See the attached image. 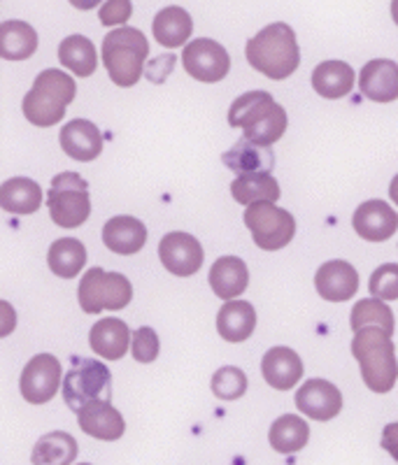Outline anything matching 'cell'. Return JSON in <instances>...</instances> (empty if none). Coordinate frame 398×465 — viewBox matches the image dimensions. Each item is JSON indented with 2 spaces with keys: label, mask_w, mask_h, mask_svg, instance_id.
<instances>
[{
  "label": "cell",
  "mask_w": 398,
  "mask_h": 465,
  "mask_svg": "<svg viewBox=\"0 0 398 465\" xmlns=\"http://www.w3.org/2000/svg\"><path fill=\"white\" fill-rule=\"evenodd\" d=\"M194 22L192 15L177 5H168L164 10H159V15L154 16L152 22V33H154V40L161 47L175 49L186 45V40L192 37Z\"/></svg>",
  "instance_id": "d4e9b609"
},
{
  "label": "cell",
  "mask_w": 398,
  "mask_h": 465,
  "mask_svg": "<svg viewBox=\"0 0 398 465\" xmlns=\"http://www.w3.org/2000/svg\"><path fill=\"white\" fill-rule=\"evenodd\" d=\"M43 189L28 177H10L0 186V205L10 214H35L43 205Z\"/></svg>",
  "instance_id": "4316f807"
},
{
  "label": "cell",
  "mask_w": 398,
  "mask_h": 465,
  "mask_svg": "<svg viewBox=\"0 0 398 465\" xmlns=\"http://www.w3.org/2000/svg\"><path fill=\"white\" fill-rule=\"evenodd\" d=\"M61 149L68 153L70 159L89 163V161L98 159L103 152V133L89 119H73L65 124L59 133Z\"/></svg>",
  "instance_id": "2e32d148"
},
{
  "label": "cell",
  "mask_w": 398,
  "mask_h": 465,
  "mask_svg": "<svg viewBox=\"0 0 398 465\" xmlns=\"http://www.w3.org/2000/svg\"><path fill=\"white\" fill-rule=\"evenodd\" d=\"M359 89L373 103L398 101V64L389 58H373L359 74Z\"/></svg>",
  "instance_id": "e0dca14e"
},
{
  "label": "cell",
  "mask_w": 398,
  "mask_h": 465,
  "mask_svg": "<svg viewBox=\"0 0 398 465\" xmlns=\"http://www.w3.org/2000/svg\"><path fill=\"white\" fill-rule=\"evenodd\" d=\"M244 56L252 68L275 82L292 77L301 65L296 33L282 22L261 28L254 37H250L247 47H244Z\"/></svg>",
  "instance_id": "6da1fadb"
},
{
  "label": "cell",
  "mask_w": 398,
  "mask_h": 465,
  "mask_svg": "<svg viewBox=\"0 0 398 465\" xmlns=\"http://www.w3.org/2000/svg\"><path fill=\"white\" fill-rule=\"evenodd\" d=\"M159 259L168 272L177 277H192L203 268V252L201 242L194 238L192 232L173 231L164 235L159 242Z\"/></svg>",
  "instance_id": "7c38bea8"
},
{
  "label": "cell",
  "mask_w": 398,
  "mask_h": 465,
  "mask_svg": "<svg viewBox=\"0 0 398 465\" xmlns=\"http://www.w3.org/2000/svg\"><path fill=\"white\" fill-rule=\"evenodd\" d=\"M261 372H264V380L273 389H277V391H289V389H294L301 381L303 361L294 349L273 347L264 354Z\"/></svg>",
  "instance_id": "d6986e66"
},
{
  "label": "cell",
  "mask_w": 398,
  "mask_h": 465,
  "mask_svg": "<svg viewBox=\"0 0 398 465\" xmlns=\"http://www.w3.org/2000/svg\"><path fill=\"white\" fill-rule=\"evenodd\" d=\"M77 465H91V463H77Z\"/></svg>",
  "instance_id": "b9f144b4"
},
{
  "label": "cell",
  "mask_w": 398,
  "mask_h": 465,
  "mask_svg": "<svg viewBox=\"0 0 398 465\" xmlns=\"http://www.w3.org/2000/svg\"><path fill=\"white\" fill-rule=\"evenodd\" d=\"M294 402H296L298 412H303L308 419L331 421L343 410V393H340V389L333 381L308 380L303 381Z\"/></svg>",
  "instance_id": "4fadbf2b"
},
{
  "label": "cell",
  "mask_w": 398,
  "mask_h": 465,
  "mask_svg": "<svg viewBox=\"0 0 398 465\" xmlns=\"http://www.w3.org/2000/svg\"><path fill=\"white\" fill-rule=\"evenodd\" d=\"M256 328V310L247 301H231L219 310L217 331L226 342H244Z\"/></svg>",
  "instance_id": "484cf974"
},
{
  "label": "cell",
  "mask_w": 398,
  "mask_h": 465,
  "mask_svg": "<svg viewBox=\"0 0 398 465\" xmlns=\"http://www.w3.org/2000/svg\"><path fill=\"white\" fill-rule=\"evenodd\" d=\"M229 124L234 128H243L244 140L271 147L273 143L287 131V110L277 105L268 91H250L238 95L229 110Z\"/></svg>",
  "instance_id": "7a4b0ae2"
},
{
  "label": "cell",
  "mask_w": 398,
  "mask_h": 465,
  "mask_svg": "<svg viewBox=\"0 0 398 465\" xmlns=\"http://www.w3.org/2000/svg\"><path fill=\"white\" fill-rule=\"evenodd\" d=\"M350 326L354 333L366 328H380L384 333L393 335V312L377 298H363L352 307Z\"/></svg>",
  "instance_id": "836d02e7"
},
{
  "label": "cell",
  "mask_w": 398,
  "mask_h": 465,
  "mask_svg": "<svg viewBox=\"0 0 398 465\" xmlns=\"http://www.w3.org/2000/svg\"><path fill=\"white\" fill-rule=\"evenodd\" d=\"M49 217L61 228H77L89 219L91 196L89 184L82 174L61 173L52 180L47 193Z\"/></svg>",
  "instance_id": "8992f818"
},
{
  "label": "cell",
  "mask_w": 398,
  "mask_h": 465,
  "mask_svg": "<svg viewBox=\"0 0 398 465\" xmlns=\"http://www.w3.org/2000/svg\"><path fill=\"white\" fill-rule=\"evenodd\" d=\"M77 84L64 70L49 68L37 74L33 89L24 95L22 110L37 128H49L65 116V107L75 101Z\"/></svg>",
  "instance_id": "3957f363"
},
{
  "label": "cell",
  "mask_w": 398,
  "mask_h": 465,
  "mask_svg": "<svg viewBox=\"0 0 398 465\" xmlns=\"http://www.w3.org/2000/svg\"><path fill=\"white\" fill-rule=\"evenodd\" d=\"M112 398V375L107 365L94 359H80L64 380V401L73 412H80L91 402Z\"/></svg>",
  "instance_id": "52a82bcc"
},
{
  "label": "cell",
  "mask_w": 398,
  "mask_h": 465,
  "mask_svg": "<svg viewBox=\"0 0 398 465\" xmlns=\"http://www.w3.org/2000/svg\"><path fill=\"white\" fill-rule=\"evenodd\" d=\"M314 289L324 301L345 302L359 291V272L347 261H326L314 275Z\"/></svg>",
  "instance_id": "9a60e30c"
},
{
  "label": "cell",
  "mask_w": 398,
  "mask_h": 465,
  "mask_svg": "<svg viewBox=\"0 0 398 465\" xmlns=\"http://www.w3.org/2000/svg\"><path fill=\"white\" fill-rule=\"evenodd\" d=\"M159 349H161V342L154 328L143 326L133 333L131 354L138 363H154L156 356H159Z\"/></svg>",
  "instance_id": "8d00e7d4"
},
{
  "label": "cell",
  "mask_w": 398,
  "mask_h": 465,
  "mask_svg": "<svg viewBox=\"0 0 398 465\" xmlns=\"http://www.w3.org/2000/svg\"><path fill=\"white\" fill-rule=\"evenodd\" d=\"M77 423H80V429L86 435L96 440H105V442H114L126 430V421H124L122 412L110 401L86 405L85 410L77 412Z\"/></svg>",
  "instance_id": "ac0fdd59"
},
{
  "label": "cell",
  "mask_w": 398,
  "mask_h": 465,
  "mask_svg": "<svg viewBox=\"0 0 398 465\" xmlns=\"http://www.w3.org/2000/svg\"><path fill=\"white\" fill-rule=\"evenodd\" d=\"M37 49V33L31 24L10 19L0 24V56L5 61H26Z\"/></svg>",
  "instance_id": "83f0119b"
},
{
  "label": "cell",
  "mask_w": 398,
  "mask_h": 465,
  "mask_svg": "<svg viewBox=\"0 0 398 465\" xmlns=\"http://www.w3.org/2000/svg\"><path fill=\"white\" fill-rule=\"evenodd\" d=\"M47 263L56 277L73 280L85 270L86 247L77 238H61L52 242L47 252Z\"/></svg>",
  "instance_id": "4dcf8cb0"
},
{
  "label": "cell",
  "mask_w": 398,
  "mask_h": 465,
  "mask_svg": "<svg viewBox=\"0 0 398 465\" xmlns=\"http://www.w3.org/2000/svg\"><path fill=\"white\" fill-rule=\"evenodd\" d=\"M244 226L250 228L256 247L264 252H280L294 240L296 219L275 203H254L244 212Z\"/></svg>",
  "instance_id": "9c48e42d"
},
{
  "label": "cell",
  "mask_w": 398,
  "mask_h": 465,
  "mask_svg": "<svg viewBox=\"0 0 398 465\" xmlns=\"http://www.w3.org/2000/svg\"><path fill=\"white\" fill-rule=\"evenodd\" d=\"M147 56L149 43L138 28H112L103 40V65L107 68L112 84L124 89L138 84Z\"/></svg>",
  "instance_id": "5b68a950"
},
{
  "label": "cell",
  "mask_w": 398,
  "mask_h": 465,
  "mask_svg": "<svg viewBox=\"0 0 398 465\" xmlns=\"http://www.w3.org/2000/svg\"><path fill=\"white\" fill-rule=\"evenodd\" d=\"M389 196H392V201L398 205V174L392 180V184H389Z\"/></svg>",
  "instance_id": "ab89813d"
},
{
  "label": "cell",
  "mask_w": 398,
  "mask_h": 465,
  "mask_svg": "<svg viewBox=\"0 0 398 465\" xmlns=\"http://www.w3.org/2000/svg\"><path fill=\"white\" fill-rule=\"evenodd\" d=\"M61 386V363L52 354H37L26 363L19 380L24 401L33 405H45L56 396Z\"/></svg>",
  "instance_id": "8fae6325"
},
{
  "label": "cell",
  "mask_w": 398,
  "mask_h": 465,
  "mask_svg": "<svg viewBox=\"0 0 398 465\" xmlns=\"http://www.w3.org/2000/svg\"><path fill=\"white\" fill-rule=\"evenodd\" d=\"M182 64H184L186 74L194 77V80L205 82V84H217L229 74L231 56L217 40L198 37V40L184 47Z\"/></svg>",
  "instance_id": "30bf717a"
},
{
  "label": "cell",
  "mask_w": 398,
  "mask_h": 465,
  "mask_svg": "<svg viewBox=\"0 0 398 465\" xmlns=\"http://www.w3.org/2000/svg\"><path fill=\"white\" fill-rule=\"evenodd\" d=\"M131 298L133 286L122 272L91 268L80 282V307L86 314H98L101 310H124Z\"/></svg>",
  "instance_id": "ba28073f"
},
{
  "label": "cell",
  "mask_w": 398,
  "mask_h": 465,
  "mask_svg": "<svg viewBox=\"0 0 398 465\" xmlns=\"http://www.w3.org/2000/svg\"><path fill=\"white\" fill-rule=\"evenodd\" d=\"M133 342L131 328L122 319H101L89 331V347L105 361H119L126 356Z\"/></svg>",
  "instance_id": "7402d4cb"
},
{
  "label": "cell",
  "mask_w": 398,
  "mask_h": 465,
  "mask_svg": "<svg viewBox=\"0 0 398 465\" xmlns=\"http://www.w3.org/2000/svg\"><path fill=\"white\" fill-rule=\"evenodd\" d=\"M368 289H371V298H377V301H398V263H384L373 270Z\"/></svg>",
  "instance_id": "d590c367"
},
{
  "label": "cell",
  "mask_w": 398,
  "mask_h": 465,
  "mask_svg": "<svg viewBox=\"0 0 398 465\" xmlns=\"http://www.w3.org/2000/svg\"><path fill=\"white\" fill-rule=\"evenodd\" d=\"M103 242L114 254H138L147 242V226L140 219L119 214L103 226Z\"/></svg>",
  "instance_id": "44dd1931"
},
{
  "label": "cell",
  "mask_w": 398,
  "mask_h": 465,
  "mask_svg": "<svg viewBox=\"0 0 398 465\" xmlns=\"http://www.w3.org/2000/svg\"><path fill=\"white\" fill-rule=\"evenodd\" d=\"M77 440L65 430L43 435L33 447V465H73L77 459Z\"/></svg>",
  "instance_id": "f1b7e54d"
},
{
  "label": "cell",
  "mask_w": 398,
  "mask_h": 465,
  "mask_svg": "<svg viewBox=\"0 0 398 465\" xmlns=\"http://www.w3.org/2000/svg\"><path fill=\"white\" fill-rule=\"evenodd\" d=\"M352 226L362 240L384 242L398 231V214L384 201H366L352 214Z\"/></svg>",
  "instance_id": "5bb4252c"
},
{
  "label": "cell",
  "mask_w": 398,
  "mask_h": 465,
  "mask_svg": "<svg viewBox=\"0 0 398 465\" xmlns=\"http://www.w3.org/2000/svg\"><path fill=\"white\" fill-rule=\"evenodd\" d=\"M231 193L240 205L247 207L254 203H275L280 198V184L273 174H247V177H235Z\"/></svg>",
  "instance_id": "d6a6232c"
},
{
  "label": "cell",
  "mask_w": 398,
  "mask_h": 465,
  "mask_svg": "<svg viewBox=\"0 0 398 465\" xmlns=\"http://www.w3.org/2000/svg\"><path fill=\"white\" fill-rule=\"evenodd\" d=\"M59 61L61 65H65L77 77H91L98 68L96 47L85 35L65 37L64 43L59 45Z\"/></svg>",
  "instance_id": "1f68e13d"
},
{
  "label": "cell",
  "mask_w": 398,
  "mask_h": 465,
  "mask_svg": "<svg viewBox=\"0 0 398 465\" xmlns=\"http://www.w3.org/2000/svg\"><path fill=\"white\" fill-rule=\"evenodd\" d=\"M352 354L359 361L362 377L373 393H389L398 380V361L392 335L380 328L359 331L352 340Z\"/></svg>",
  "instance_id": "277c9868"
},
{
  "label": "cell",
  "mask_w": 398,
  "mask_h": 465,
  "mask_svg": "<svg viewBox=\"0 0 398 465\" xmlns=\"http://www.w3.org/2000/svg\"><path fill=\"white\" fill-rule=\"evenodd\" d=\"M222 161L238 177H247V174H271V170L275 168V152L271 147H261V144H254L243 138L229 152H224Z\"/></svg>",
  "instance_id": "ffe728a7"
},
{
  "label": "cell",
  "mask_w": 398,
  "mask_h": 465,
  "mask_svg": "<svg viewBox=\"0 0 398 465\" xmlns=\"http://www.w3.org/2000/svg\"><path fill=\"white\" fill-rule=\"evenodd\" d=\"M392 19L396 22V26H398V0H393L392 3Z\"/></svg>",
  "instance_id": "60d3db41"
},
{
  "label": "cell",
  "mask_w": 398,
  "mask_h": 465,
  "mask_svg": "<svg viewBox=\"0 0 398 465\" xmlns=\"http://www.w3.org/2000/svg\"><path fill=\"white\" fill-rule=\"evenodd\" d=\"M380 444H383V450L387 451L393 460H398V421L387 423V426H384Z\"/></svg>",
  "instance_id": "f35d334b"
},
{
  "label": "cell",
  "mask_w": 398,
  "mask_h": 465,
  "mask_svg": "<svg viewBox=\"0 0 398 465\" xmlns=\"http://www.w3.org/2000/svg\"><path fill=\"white\" fill-rule=\"evenodd\" d=\"M313 89L326 101L345 98L354 89V68L345 61H324L313 70Z\"/></svg>",
  "instance_id": "cb8c5ba5"
},
{
  "label": "cell",
  "mask_w": 398,
  "mask_h": 465,
  "mask_svg": "<svg viewBox=\"0 0 398 465\" xmlns=\"http://www.w3.org/2000/svg\"><path fill=\"white\" fill-rule=\"evenodd\" d=\"M247 391V375L235 365H224L213 375V393L219 401H238Z\"/></svg>",
  "instance_id": "e575fe53"
},
{
  "label": "cell",
  "mask_w": 398,
  "mask_h": 465,
  "mask_svg": "<svg viewBox=\"0 0 398 465\" xmlns=\"http://www.w3.org/2000/svg\"><path fill=\"white\" fill-rule=\"evenodd\" d=\"M268 440H271V447L277 454H296L308 444L310 426L298 414H282L280 419L273 421Z\"/></svg>",
  "instance_id": "f546056e"
},
{
  "label": "cell",
  "mask_w": 398,
  "mask_h": 465,
  "mask_svg": "<svg viewBox=\"0 0 398 465\" xmlns=\"http://www.w3.org/2000/svg\"><path fill=\"white\" fill-rule=\"evenodd\" d=\"M250 284V270L238 256H222L210 268V286L222 301H235Z\"/></svg>",
  "instance_id": "603a6c76"
},
{
  "label": "cell",
  "mask_w": 398,
  "mask_h": 465,
  "mask_svg": "<svg viewBox=\"0 0 398 465\" xmlns=\"http://www.w3.org/2000/svg\"><path fill=\"white\" fill-rule=\"evenodd\" d=\"M133 15V3L131 0H110L103 3L98 16H101L103 26H122L128 22V16Z\"/></svg>",
  "instance_id": "74e56055"
}]
</instances>
